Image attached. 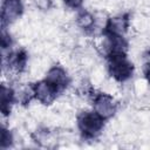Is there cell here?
<instances>
[{
  "label": "cell",
  "instance_id": "obj_1",
  "mask_svg": "<svg viewBox=\"0 0 150 150\" xmlns=\"http://www.w3.org/2000/svg\"><path fill=\"white\" fill-rule=\"evenodd\" d=\"M108 71L111 77L118 82H124L132 76L134 64L128 60L127 53L107 54Z\"/></svg>",
  "mask_w": 150,
  "mask_h": 150
},
{
  "label": "cell",
  "instance_id": "obj_2",
  "mask_svg": "<svg viewBox=\"0 0 150 150\" xmlns=\"http://www.w3.org/2000/svg\"><path fill=\"white\" fill-rule=\"evenodd\" d=\"M104 125V118L96 111H83L77 116V127L82 137L87 139L95 138L100 135Z\"/></svg>",
  "mask_w": 150,
  "mask_h": 150
},
{
  "label": "cell",
  "instance_id": "obj_3",
  "mask_svg": "<svg viewBox=\"0 0 150 150\" xmlns=\"http://www.w3.org/2000/svg\"><path fill=\"white\" fill-rule=\"evenodd\" d=\"M30 87H32L34 97L45 105L53 103L60 93V90L55 86H53L49 81H47L46 79H43L36 83H33Z\"/></svg>",
  "mask_w": 150,
  "mask_h": 150
},
{
  "label": "cell",
  "instance_id": "obj_4",
  "mask_svg": "<svg viewBox=\"0 0 150 150\" xmlns=\"http://www.w3.org/2000/svg\"><path fill=\"white\" fill-rule=\"evenodd\" d=\"M93 105H94V111H96L104 120L114 116L117 109V104L114 97L105 93L95 94L93 97Z\"/></svg>",
  "mask_w": 150,
  "mask_h": 150
},
{
  "label": "cell",
  "instance_id": "obj_5",
  "mask_svg": "<svg viewBox=\"0 0 150 150\" xmlns=\"http://www.w3.org/2000/svg\"><path fill=\"white\" fill-rule=\"evenodd\" d=\"M23 12V6L21 0H4L1 9V23L2 28L14 22L21 16Z\"/></svg>",
  "mask_w": 150,
  "mask_h": 150
},
{
  "label": "cell",
  "instance_id": "obj_6",
  "mask_svg": "<svg viewBox=\"0 0 150 150\" xmlns=\"http://www.w3.org/2000/svg\"><path fill=\"white\" fill-rule=\"evenodd\" d=\"M129 23H130V20H129L128 14L110 18V19H108L102 33H103V35H110V34L124 35L129 28Z\"/></svg>",
  "mask_w": 150,
  "mask_h": 150
},
{
  "label": "cell",
  "instance_id": "obj_7",
  "mask_svg": "<svg viewBox=\"0 0 150 150\" xmlns=\"http://www.w3.org/2000/svg\"><path fill=\"white\" fill-rule=\"evenodd\" d=\"M45 79L47 81H49L53 86H55L60 90V93L63 91L68 87V84L70 82V79H69L67 71L62 67H60V66L52 67L48 70V73L46 74V77Z\"/></svg>",
  "mask_w": 150,
  "mask_h": 150
},
{
  "label": "cell",
  "instance_id": "obj_8",
  "mask_svg": "<svg viewBox=\"0 0 150 150\" xmlns=\"http://www.w3.org/2000/svg\"><path fill=\"white\" fill-rule=\"evenodd\" d=\"M27 53L23 49H20L15 53H12L8 55V66L14 69L18 73H21L25 70L26 68V63H27Z\"/></svg>",
  "mask_w": 150,
  "mask_h": 150
},
{
  "label": "cell",
  "instance_id": "obj_9",
  "mask_svg": "<svg viewBox=\"0 0 150 150\" xmlns=\"http://www.w3.org/2000/svg\"><path fill=\"white\" fill-rule=\"evenodd\" d=\"M14 102V91L12 88L1 86V111L5 116H7L11 111L12 104Z\"/></svg>",
  "mask_w": 150,
  "mask_h": 150
},
{
  "label": "cell",
  "instance_id": "obj_10",
  "mask_svg": "<svg viewBox=\"0 0 150 150\" xmlns=\"http://www.w3.org/2000/svg\"><path fill=\"white\" fill-rule=\"evenodd\" d=\"M77 23L83 30H90V29H93V27L95 25V19L89 12L82 11L77 15Z\"/></svg>",
  "mask_w": 150,
  "mask_h": 150
},
{
  "label": "cell",
  "instance_id": "obj_11",
  "mask_svg": "<svg viewBox=\"0 0 150 150\" xmlns=\"http://www.w3.org/2000/svg\"><path fill=\"white\" fill-rule=\"evenodd\" d=\"M12 143H13V136H12V134H11L7 129L2 128V129H1V141H0V146L5 149V148H8L9 145H12Z\"/></svg>",
  "mask_w": 150,
  "mask_h": 150
},
{
  "label": "cell",
  "instance_id": "obj_12",
  "mask_svg": "<svg viewBox=\"0 0 150 150\" xmlns=\"http://www.w3.org/2000/svg\"><path fill=\"white\" fill-rule=\"evenodd\" d=\"M64 5L68 6L69 8H73V9H76V8H80L83 4V0H63Z\"/></svg>",
  "mask_w": 150,
  "mask_h": 150
},
{
  "label": "cell",
  "instance_id": "obj_13",
  "mask_svg": "<svg viewBox=\"0 0 150 150\" xmlns=\"http://www.w3.org/2000/svg\"><path fill=\"white\" fill-rule=\"evenodd\" d=\"M1 46H2V49H6L7 47L11 46V38L6 35L5 32L2 33V38H1Z\"/></svg>",
  "mask_w": 150,
  "mask_h": 150
},
{
  "label": "cell",
  "instance_id": "obj_14",
  "mask_svg": "<svg viewBox=\"0 0 150 150\" xmlns=\"http://www.w3.org/2000/svg\"><path fill=\"white\" fill-rule=\"evenodd\" d=\"M144 75H145L146 81H148L149 84H150V61H148V62L145 63V66H144Z\"/></svg>",
  "mask_w": 150,
  "mask_h": 150
}]
</instances>
